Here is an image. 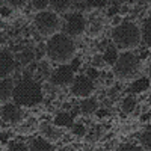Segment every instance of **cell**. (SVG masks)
Masks as SVG:
<instances>
[{
	"label": "cell",
	"instance_id": "d4e9b609",
	"mask_svg": "<svg viewBox=\"0 0 151 151\" xmlns=\"http://www.w3.org/2000/svg\"><path fill=\"white\" fill-rule=\"evenodd\" d=\"M30 5L38 12H42V11H45L47 6H50V2H47V0H33V2H30Z\"/></svg>",
	"mask_w": 151,
	"mask_h": 151
},
{
	"label": "cell",
	"instance_id": "e0dca14e",
	"mask_svg": "<svg viewBox=\"0 0 151 151\" xmlns=\"http://www.w3.org/2000/svg\"><path fill=\"white\" fill-rule=\"evenodd\" d=\"M118 48L116 47H113V45H107L106 50H104V55H103V60H104V64L107 65H115L116 64V60H118Z\"/></svg>",
	"mask_w": 151,
	"mask_h": 151
},
{
	"label": "cell",
	"instance_id": "52a82bcc",
	"mask_svg": "<svg viewBox=\"0 0 151 151\" xmlns=\"http://www.w3.org/2000/svg\"><path fill=\"white\" fill-rule=\"evenodd\" d=\"M48 80L53 86H59V88L68 86L74 80V71L71 70L70 65H60L52 73Z\"/></svg>",
	"mask_w": 151,
	"mask_h": 151
},
{
	"label": "cell",
	"instance_id": "836d02e7",
	"mask_svg": "<svg viewBox=\"0 0 151 151\" xmlns=\"http://www.w3.org/2000/svg\"><path fill=\"white\" fill-rule=\"evenodd\" d=\"M103 127H100V125H98V127H97V130H95V139H100V137H101L103 136Z\"/></svg>",
	"mask_w": 151,
	"mask_h": 151
},
{
	"label": "cell",
	"instance_id": "8d00e7d4",
	"mask_svg": "<svg viewBox=\"0 0 151 151\" xmlns=\"http://www.w3.org/2000/svg\"><path fill=\"white\" fill-rule=\"evenodd\" d=\"M3 6H5V3H3V2H0V11H2V8H3Z\"/></svg>",
	"mask_w": 151,
	"mask_h": 151
},
{
	"label": "cell",
	"instance_id": "cb8c5ba5",
	"mask_svg": "<svg viewBox=\"0 0 151 151\" xmlns=\"http://www.w3.org/2000/svg\"><path fill=\"white\" fill-rule=\"evenodd\" d=\"M38 76L40 77H45V79H50V76H52V73H50V67L47 62H41L40 65H38Z\"/></svg>",
	"mask_w": 151,
	"mask_h": 151
},
{
	"label": "cell",
	"instance_id": "603a6c76",
	"mask_svg": "<svg viewBox=\"0 0 151 151\" xmlns=\"http://www.w3.org/2000/svg\"><path fill=\"white\" fill-rule=\"evenodd\" d=\"M103 30V21L100 18H94L91 21V26H89V35L91 36H98Z\"/></svg>",
	"mask_w": 151,
	"mask_h": 151
},
{
	"label": "cell",
	"instance_id": "4fadbf2b",
	"mask_svg": "<svg viewBox=\"0 0 151 151\" xmlns=\"http://www.w3.org/2000/svg\"><path fill=\"white\" fill-rule=\"evenodd\" d=\"M29 151H56V147L53 145V142L44 139V137H36L32 141Z\"/></svg>",
	"mask_w": 151,
	"mask_h": 151
},
{
	"label": "cell",
	"instance_id": "d6a6232c",
	"mask_svg": "<svg viewBox=\"0 0 151 151\" xmlns=\"http://www.w3.org/2000/svg\"><path fill=\"white\" fill-rule=\"evenodd\" d=\"M71 70L73 71H76V70H79L80 68V59H73V62H71Z\"/></svg>",
	"mask_w": 151,
	"mask_h": 151
},
{
	"label": "cell",
	"instance_id": "7a4b0ae2",
	"mask_svg": "<svg viewBox=\"0 0 151 151\" xmlns=\"http://www.w3.org/2000/svg\"><path fill=\"white\" fill-rule=\"evenodd\" d=\"M74 53H76V44L65 33H56L50 36L45 45V55L53 62L60 65H65L67 62L73 60Z\"/></svg>",
	"mask_w": 151,
	"mask_h": 151
},
{
	"label": "cell",
	"instance_id": "7c38bea8",
	"mask_svg": "<svg viewBox=\"0 0 151 151\" xmlns=\"http://www.w3.org/2000/svg\"><path fill=\"white\" fill-rule=\"evenodd\" d=\"M41 134L44 139L50 141V142H56L60 139V136H62V130L58 129V127H53L52 124H42L41 125Z\"/></svg>",
	"mask_w": 151,
	"mask_h": 151
},
{
	"label": "cell",
	"instance_id": "2e32d148",
	"mask_svg": "<svg viewBox=\"0 0 151 151\" xmlns=\"http://www.w3.org/2000/svg\"><path fill=\"white\" fill-rule=\"evenodd\" d=\"M79 109H80V112L83 113V115H92V113H95L98 110V101L92 97L83 98V101L80 103Z\"/></svg>",
	"mask_w": 151,
	"mask_h": 151
},
{
	"label": "cell",
	"instance_id": "83f0119b",
	"mask_svg": "<svg viewBox=\"0 0 151 151\" xmlns=\"http://www.w3.org/2000/svg\"><path fill=\"white\" fill-rule=\"evenodd\" d=\"M116 151H144L139 145H134V144H125L122 147H119Z\"/></svg>",
	"mask_w": 151,
	"mask_h": 151
},
{
	"label": "cell",
	"instance_id": "74e56055",
	"mask_svg": "<svg viewBox=\"0 0 151 151\" xmlns=\"http://www.w3.org/2000/svg\"><path fill=\"white\" fill-rule=\"evenodd\" d=\"M148 74H150V82H151V67H150V73Z\"/></svg>",
	"mask_w": 151,
	"mask_h": 151
},
{
	"label": "cell",
	"instance_id": "7402d4cb",
	"mask_svg": "<svg viewBox=\"0 0 151 151\" xmlns=\"http://www.w3.org/2000/svg\"><path fill=\"white\" fill-rule=\"evenodd\" d=\"M139 142L144 151H151V130H145L139 136Z\"/></svg>",
	"mask_w": 151,
	"mask_h": 151
},
{
	"label": "cell",
	"instance_id": "9c48e42d",
	"mask_svg": "<svg viewBox=\"0 0 151 151\" xmlns=\"http://www.w3.org/2000/svg\"><path fill=\"white\" fill-rule=\"evenodd\" d=\"M0 116H2V119L5 122L17 124L23 119V110L20 109V106H17L14 103H6L0 109Z\"/></svg>",
	"mask_w": 151,
	"mask_h": 151
},
{
	"label": "cell",
	"instance_id": "9a60e30c",
	"mask_svg": "<svg viewBox=\"0 0 151 151\" xmlns=\"http://www.w3.org/2000/svg\"><path fill=\"white\" fill-rule=\"evenodd\" d=\"M56 127H62V129H68V127H73L74 122H73V115L68 112H59L56 113V116L53 119Z\"/></svg>",
	"mask_w": 151,
	"mask_h": 151
},
{
	"label": "cell",
	"instance_id": "ba28073f",
	"mask_svg": "<svg viewBox=\"0 0 151 151\" xmlns=\"http://www.w3.org/2000/svg\"><path fill=\"white\" fill-rule=\"evenodd\" d=\"M65 29L68 36H80L86 30V20L85 15L80 12H73L67 15V24Z\"/></svg>",
	"mask_w": 151,
	"mask_h": 151
},
{
	"label": "cell",
	"instance_id": "30bf717a",
	"mask_svg": "<svg viewBox=\"0 0 151 151\" xmlns=\"http://www.w3.org/2000/svg\"><path fill=\"white\" fill-rule=\"evenodd\" d=\"M15 70V58L9 52H0V80L8 79Z\"/></svg>",
	"mask_w": 151,
	"mask_h": 151
},
{
	"label": "cell",
	"instance_id": "ffe728a7",
	"mask_svg": "<svg viewBox=\"0 0 151 151\" xmlns=\"http://www.w3.org/2000/svg\"><path fill=\"white\" fill-rule=\"evenodd\" d=\"M136 106H137V101H136V98H134L133 95L125 97V98L122 100V103H121V109H122V112H125V113L133 112V110L136 109Z\"/></svg>",
	"mask_w": 151,
	"mask_h": 151
},
{
	"label": "cell",
	"instance_id": "ac0fdd59",
	"mask_svg": "<svg viewBox=\"0 0 151 151\" xmlns=\"http://www.w3.org/2000/svg\"><path fill=\"white\" fill-rule=\"evenodd\" d=\"M141 40L147 47L151 48V17L144 21V27L141 30Z\"/></svg>",
	"mask_w": 151,
	"mask_h": 151
},
{
	"label": "cell",
	"instance_id": "484cf974",
	"mask_svg": "<svg viewBox=\"0 0 151 151\" xmlns=\"http://www.w3.org/2000/svg\"><path fill=\"white\" fill-rule=\"evenodd\" d=\"M8 151H29V147L23 142H11Z\"/></svg>",
	"mask_w": 151,
	"mask_h": 151
},
{
	"label": "cell",
	"instance_id": "d590c367",
	"mask_svg": "<svg viewBox=\"0 0 151 151\" xmlns=\"http://www.w3.org/2000/svg\"><path fill=\"white\" fill-rule=\"evenodd\" d=\"M109 95H110V97H115V95H116V89H110Z\"/></svg>",
	"mask_w": 151,
	"mask_h": 151
},
{
	"label": "cell",
	"instance_id": "1f68e13d",
	"mask_svg": "<svg viewBox=\"0 0 151 151\" xmlns=\"http://www.w3.org/2000/svg\"><path fill=\"white\" fill-rule=\"evenodd\" d=\"M95 113H97L98 118H106V116L109 115V110H106V109H98Z\"/></svg>",
	"mask_w": 151,
	"mask_h": 151
},
{
	"label": "cell",
	"instance_id": "8fae6325",
	"mask_svg": "<svg viewBox=\"0 0 151 151\" xmlns=\"http://www.w3.org/2000/svg\"><path fill=\"white\" fill-rule=\"evenodd\" d=\"M14 88H15V83L12 79H2L0 80V101H9L14 95Z\"/></svg>",
	"mask_w": 151,
	"mask_h": 151
},
{
	"label": "cell",
	"instance_id": "f1b7e54d",
	"mask_svg": "<svg viewBox=\"0 0 151 151\" xmlns=\"http://www.w3.org/2000/svg\"><path fill=\"white\" fill-rule=\"evenodd\" d=\"M104 65V60H103V56H100V55H95L92 58V67L94 68H101Z\"/></svg>",
	"mask_w": 151,
	"mask_h": 151
},
{
	"label": "cell",
	"instance_id": "4dcf8cb0",
	"mask_svg": "<svg viewBox=\"0 0 151 151\" xmlns=\"http://www.w3.org/2000/svg\"><path fill=\"white\" fill-rule=\"evenodd\" d=\"M6 3L12 8H20L23 5H26V2H20V0H9V2H6Z\"/></svg>",
	"mask_w": 151,
	"mask_h": 151
},
{
	"label": "cell",
	"instance_id": "f546056e",
	"mask_svg": "<svg viewBox=\"0 0 151 151\" xmlns=\"http://www.w3.org/2000/svg\"><path fill=\"white\" fill-rule=\"evenodd\" d=\"M85 76H88L91 80H95V79H98L100 77V73L97 71V68H94V67H91V68H88V71H86V74Z\"/></svg>",
	"mask_w": 151,
	"mask_h": 151
},
{
	"label": "cell",
	"instance_id": "5b68a950",
	"mask_svg": "<svg viewBox=\"0 0 151 151\" xmlns=\"http://www.w3.org/2000/svg\"><path fill=\"white\" fill-rule=\"evenodd\" d=\"M60 26L58 14L53 11H42L35 15V27L42 36H53Z\"/></svg>",
	"mask_w": 151,
	"mask_h": 151
},
{
	"label": "cell",
	"instance_id": "5bb4252c",
	"mask_svg": "<svg viewBox=\"0 0 151 151\" xmlns=\"http://www.w3.org/2000/svg\"><path fill=\"white\" fill-rule=\"evenodd\" d=\"M150 79L148 77H141V79H136L134 82H132V85L129 86V92L130 94H142L145 92L148 88H150Z\"/></svg>",
	"mask_w": 151,
	"mask_h": 151
},
{
	"label": "cell",
	"instance_id": "4316f807",
	"mask_svg": "<svg viewBox=\"0 0 151 151\" xmlns=\"http://www.w3.org/2000/svg\"><path fill=\"white\" fill-rule=\"evenodd\" d=\"M71 130H73V134H76V136H85L86 134V127L83 124H74L71 127Z\"/></svg>",
	"mask_w": 151,
	"mask_h": 151
},
{
	"label": "cell",
	"instance_id": "44dd1931",
	"mask_svg": "<svg viewBox=\"0 0 151 151\" xmlns=\"http://www.w3.org/2000/svg\"><path fill=\"white\" fill-rule=\"evenodd\" d=\"M70 5H73V3L62 2V0H52V2H50V6H52L55 14H56V12H67L70 9Z\"/></svg>",
	"mask_w": 151,
	"mask_h": 151
},
{
	"label": "cell",
	"instance_id": "d6986e66",
	"mask_svg": "<svg viewBox=\"0 0 151 151\" xmlns=\"http://www.w3.org/2000/svg\"><path fill=\"white\" fill-rule=\"evenodd\" d=\"M17 58H18L21 65H27V64H30V62L35 59V52L32 48H24V50H21V52L17 55Z\"/></svg>",
	"mask_w": 151,
	"mask_h": 151
},
{
	"label": "cell",
	"instance_id": "6da1fadb",
	"mask_svg": "<svg viewBox=\"0 0 151 151\" xmlns=\"http://www.w3.org/2000/svg\"><path fill=\"white\" fill-rule=\"evenodd\" d=\"M44 98V91L40 82L33 79H21L15 88L12 100L20 107H33L40 104Z\"/></svg>",
	"mask_w": 151,
	"mask_h": 151
},
{
	"label": "cell",
	"instance_id": "8992f818",
	"mask_svg": "<svg viewBox=\"0 0 151 151\" xmlns=\"http://www.w3.org/2000/svg\"><path fill=\"white\" fill-rule=\"evenodd\" d=\"M94 91H95L94 80H91L88 76L80 74L77 77H74V80L71 83V94L73 95L80 97V98H89Z\"/></svg>",
	"mask_w": 151,
	"mask_h": 151
},
{
	"label": "cell",
	"instance_id": "3957f363",
	"mask_svg": "<svg viewBox=\"0 0 151 151\" xmlns=\"http://www.w3.org/2000/svg\"><path fill=\"white\" fill-rule=\"evenodd\" d=\"M112 40H113V42H115L116 48L129 52V50L139 45V42H141V29L137 27L136 23H133V21H122V23L116 24L115 29H113Z\"/></svg>",
	"mask_w": 151,
	"mask_h": 151
},
{
	"label": "cell",
	"instance_id": "e575fe53",
	"mask_svg": "<svg viewBox=\"0 0 151 151\" xmlns=\"http://www.w3.org/2000/svg\"><path fill=\"white\" fill-rule=\"evenodd\" d=\"M119 11V6H113V8H110L109 9V17H115V14Z\"/></svg>",
	"mask_w": 151,
	"mask_h": 151
},
{
	"label": "cell",
	"instance_id": "277c9868",
	"mask_svg": "<svg viewBox=\"0 0 151 151\" xmlns=\"http://www.w3.org/2000/svg\"><path fill=\"white\" fill-rule=\"evenodd\" d=\"M139 67H141L139 58L132 52H124L122 55L118 56L116 64L113 65V74L119 80H129L136 76V73L139 71Z\"/></svg>",
	"mask_w": 151,
	"mask_h": 151
}]
</instances>
